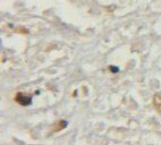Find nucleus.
<instances>
[{
  "label": "nucleus",
  "mask_w": 161,
  "mask_h": 145,
  "mask_svg": "<svg viewBox=\"0 0 161 145\" xmlns=\"http://www.w3.org/2000/svg\"><path fill=\"white\" fill-rule=\"evenodd\" d=\"M110 69H111L114 72H117L118 70H119V69H118V68H116V67H110Z\"/></svg>",
  "instance_id": "obj_2"
},
{
  "label": "nucleus",
  "mask_w": 161,
  "mask_h": 145,
  "mask_svg": "<svg viewBox=\"0 0 161 145\" xmlns=\"http://www.w3.org/2000/svg\"><path fill=\"white\" fill-rule=\"evenodd\" d=\"M16 101L17 103H19L21 105H30L32 103V98L31 96H27V95H24L22 93H18V94L16 95Z\"/></svg>",
  "instance_id": "obj_1"
}]
</instances>
